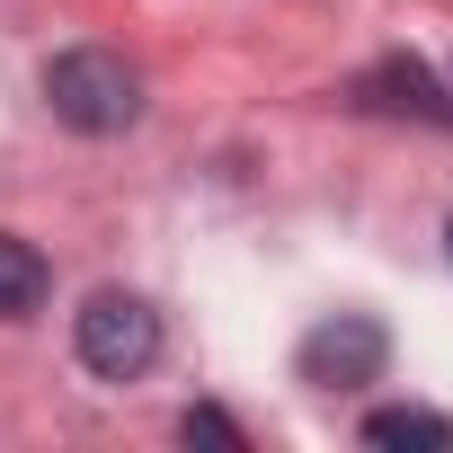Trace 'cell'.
Listing matches in <instances>:
<instances>
[{
	"instance_id": "52a82bcc",
	"label": "cell",
	"mask_w": 453,
	"mask_h": 453,
	"mask_svg": "<svg viewBox=\"0 0 453 453\" xmlns=\"http://www.w3.org/2000/svg\"><path fill=\"white\" fill-rule=\"evenodd\" d=\"M178 435H187V444H222V453H250L241 418H222V409H204V400H196V409L178 418Z\"/></svg>"
},
{
	"instance_id": "6da1fadb",
	"label": "cell",
	"mask_w": 453,
	"mask_h": 453,
	"mask_svg": "<svg viewBox=\"0 0 453 453\" xmlns=\"http://www.w3.org/2000/svg\"><path fill=\"white\" fill-rule=\"evenodd\" d=\"M45 107L72 125V134H125L142 116V72L107 45H72L45 63Z\"/></svg>"
},
{
	"instance_id": "ba28073f",
	"label": "cell",
	"mask_w": 453,
	"mask_h": 453,
	"mask_svg": "<svg viewBox=\"0 0 453 453\" xmlns=\"http://www.w3.org/2000/svg\"><path fill=\"white\" fill-rule=\"evenodd\" d=\"M444 250H453V222H444Z\"/></svg>"
},
{
	"instance_id": "5b68a950",
	"label": "cell",
	"mask_w": 453,
	"mask_h": 453,
	"mask_svg": "<svg viewBox=\"0 0 453 453\" xmlns=\"http://www.w3.org/2000/svg\"><path fill=\"white\" fill-rule=\"evenodd\" d=\"M45 285H54L45 250H36V241H19V232H0V320H27V311L45 303Z\"/></svg>"
},
{
	"instance_id": "3957f363",
	"label": "cell",
	"mask_w": 453,
	"mask_h": 453,
	"mask_svg": "<svg viewBox=\"0 0 453 453\" xmlns=\"http://www.w3.org/2000/svg\"><path fill=\"white\" fill-rule=\"evenodd\" d=\"M382 365H391V329L373 311H338L294 347V373L311 391H365V382H382Z\"/></svg>"
},
{
	"instance_id": "8992f818",
	"label": "cell",
	"mask_w": 453,
	"mask_h": 453,
	"mask_svg": "<svg viewBox=\"0 0 453 453\" xmlns=\"http://www.w3.org/2000/svg\"><path fill=\"white\" fill-rule=\"evenodd\" d=\"M365 444H382V453H453V418H435V409H373Z\"/></svg>"
},
{
	"instance_id": "7a4b0ae2",
	"label": "cell",
	"mask_w": 453,
	"mask_h": 453,
	"mask_svg": "<svg viewBox=\"0 0 453 453\" xmlns=\"http://www.w3.org/2000/svg\"><path fill=\"white\" fill-rule=\"evenodd\" d=\"M72 347H81V365H89L98 382H134V373H151V356H160V311H151L142 294H125V285H98V294L81 303Z\"/></svg>"
},
{
	"instance_id": "277c9868",
	"label": "cell",
	"mask_w": 453,
	"mask_h": 453,
	"mask_svg": "<svg viewBox=\"0 0 453 453\" xmlns=\"http://www.w3.org/2000/svg\"><path fill=\"white\" fill-rule=\"evenodd\" d=\"M356 98H365V107H382V116H453V107H444V89H435V72H426V63H409V54L373 63V72L356 81Z\"/></svg>"
}]
</instances>
